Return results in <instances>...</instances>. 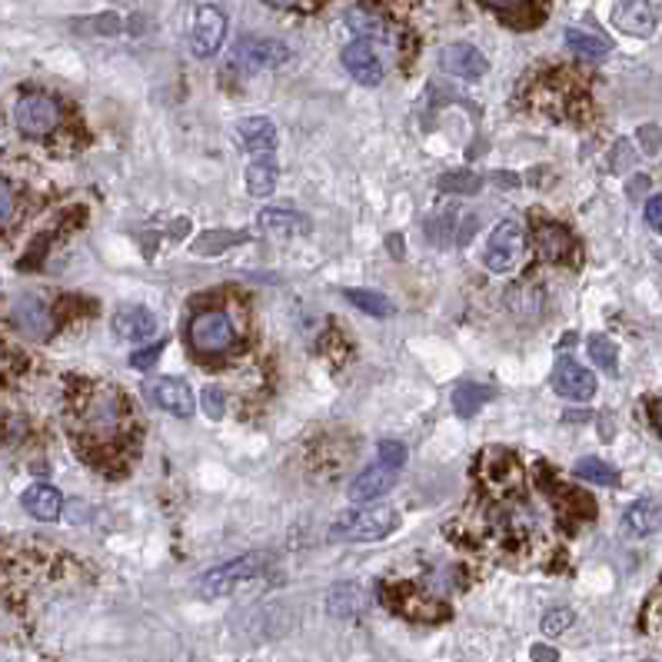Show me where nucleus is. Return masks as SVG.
I'll return each instance as SVG.
<instances>
[{
    "label": "nucleus",
    "instance_id": "nucleus-42",
    "mask_svg": "<svg viewBox=\"0 0 662 662\" xmlns=\"http://www.w3.org/2000/svg\"><path fill=\"white\" fill-rule=\"evenodd\" d=\"M267 3H270V7H280V10H283V7H300L303 0H267Z\"/></svg>",
    "mask_w": 662,
    "mask_h": 662
},
{
    "label": "nucleus",
    "instance_id": "nucleus-18",
    "mask_svg": "<svg viewBox=\"0 0 662 662\" xmlns=\"http://www.w3.org/2000/svg\"><path fill=\"white\" fill-rule=\"evenodd\" d=\"M20 500H23V510L33 520H40V523H53L60 516V510H63V496L53 487H47V483H33Z\"/></svg>",
    "mask_w": 662,
    "mask_h": 662
},
{
    "label": "nucleus",
    "instance_id": "nucleus-21",
    "mask_svg": "<svg viewBox=\"0 0 662 662\" xmlns=\"http://www.w3.org/2000/svg\"><path fill=\"white\" fill-rule=\"evenodd\" d=\"M347 23H350V27L360 33V40H367V43H387V47H393V30H390V23H387L383 17L367 13V10H350Z\"/></svg>",
    "mask_w": 662,
    "mask_h": 662
},
{
    "label": "nucleus",
    "instance_id": "nucleus-6",
    "mask_svg": "<svg viewBox=\"0 0 662 662\" xmlns=\"http://www.w3.org/2000/svg\"><path fill=\"white\" fill-rule=\"evenodd\" d=\"M227 40V17L220 7L213 3H203L197 7L193 13V23H190V47L197 57H213Z\"/></svg>",
    "mask_w": 662,
    "mask_h": 662
},
{
    "label": "nucleus",
    "instance_id": "nucleus-12",
    "mask_svg": "<svg viewBox=\"0 0 662 662\" xmlns=\"http://www.w3.org/2000/svg\"><path fill=\"white\" fill-rule=\"evenodd\" d=\"M440 67L453 77H467V80H480L490 70V60L473 47V43H450L440 50Z\"/></svg>",
    "mask_w": 662,
    "mask_h": 662
},
{
    "label": "nucleus",
    "instance_id": "nucleus-40",
    "mask_svg": "<svg viewBox=\"0 0 662 662\" xmlns=\"http://www.w3.org/2000/svg\"><path fill=\"white\" fill-rule=\"evenodd\" d=\"M473 230H477V217H470V220L463 223V233H460V243H463V247L473 240Z\"/></svg>",
    "mask_w": 662,
    "mask_h": 662
},
{
    "label": "nucleus",
    "instance_id": "nucleus-39",
    "mask_svg": "<svg viewBox=\"0 0 662 662\" xmlns=\"http://www.w3.org/2000/svg\"><path fill=\"white\" fill-rule=\"evenodd\" d=\"M533 660L536 662H556L560 653L556 650H546V646H533Z\"/></svg>",
    "mask_w": 662,
    "mask_h": 662
},
{
    "label": "nucleus",
    "instance_id": "nucleus-26",
    "mask_svg": "<svg viewBox=\"0 0 662 662\" xmlns=\"http://www.w3.org/2000/svg\"><path fill=\"white\" fill-rule=\"evenodd\" d=\"M576 477L580 480H586V483H596V487H616L620 483V473L610 467V463H603V460H596V457H583V460H576Z\"/></svg>",
    "mask_w": 662,
    "mask_h": 662
},
{
    "label": "nucleus",
    "instance_id": "nucleus-41",
    "mask_svg": "<svg viewBox=\"0 0 662 662\" xmlns=\"http://www.w3.org/2000/svg\"><path fill=\"white\" fill-rule=\"evenodd\" d=\"M653 423H656V430H660L662 437V397L656 400V407H653Z\"/></svg>",
    "mask_w": 662,
    "mask_h": 662
},
{
    "label": "nucleus",
    "instance_id": "nucleus-36",
    "mask_svg": "<svg viewBox=\"0 0 662 662\" xmlns=\"http://www.w3.org/2000/svg\"><path fill=\"white\" fill-rule=\"evenodd\" d=\"M483 3L500 10V13H506V17H520L530 7V0H483Z\"/></svg>",
    "mask_w": 662,
    "mask_h": 662
},
{
    "label": "nucleus",
    "instance_id": "nucleus-30",
    "mask_svg": "<svg viewBox=\"0 0 662 662\" xmlns=\"http://www.w3.org/2000/svg\"><path fill=\"white\" fill-rule=\"evenodd\" d=\"M407 457H410V453H407L403 443H397V440H383V443H380V463H383L387 470H393V473L403 470V467H407Z\"/></svg>",
    "mask_w": 662,
    "mask_h": 662
},
{
    "label": "nucleus",
    "instance_id": "nucleus-20",
    "mask_svg": "<svg viewBox=\"0 0 662 662\" xmlns=\"http://www.w3.org/2000/svg\"><path fill=\"white\" fill-rule=\"evenodd\" d=\"M660 503L656 500H636L626 513H623V530L626 536H650L660 526Z\"/></svg>",
    "mask_w": 662,
    "mask_h": 662
},
{
    "label": "nucleus",
    "instance_id": "nucleus-4",
    "mask_svg": "<svg viewBox=\"0 0 662 662\" xmlns=\"http://www.w3.org/2000/svg\"><path fill=\"white\" fill-rule=\"evenodd\" d=\"M13 123L27 137H47L60 123V107L47 93H27L13 107Z\"/></svg>",
    "mask_w": 662,
    "mask_h": 662
},
{
    "label": "nucleus",
    "instance_id": "nucleus-9",
    "mask_svg": "<svg viewBox=\"0 0 662 662\" xmlns=\"http://www.w3.org/2000/svg\"><path fill=\"white\" fill-rule=\"evenodd\" d=\"M13 323H17V330H20L23 337H30V340H47V337H53V330H57L53 313H50L47 303L37 300V297H20V300L13 303Z\"/></svg>",
    "mask_w": 662,
    "mask_h": 662
},
{
    "label": "nucleus",
    "instance_id": "nucleus-38",
    "mask_svg": "<svg viewBox=\"0 0 662 662\" xmlns=\"http://www.w3.org/2000/svg\"><path fill=\"white\" fill-rule=\"evenodd\" d=\"M160 353H163V347L157 343L153 350H143V353H133V357H130V363H133L137 370H150V367H153V363L160 360Z\"/></svg>",
    "mask_w": 662,
    "mask_h": 662
},
{
    "label": "nucleus",
    "instance_id": "nucleus-16",
    "mask_svg": "<svg viewBox=\"0 0 662 662\" xmlns=\"http://www.w3.org/2000/svg\"><path fill=\"white\" fill-rule=\"evenodd\" d=\"M536 250L543 260H570L576 253V237L563 223H543L536 230Z\"/></svg>",
    "mask_w": 662,
    "mask_h": 662
},
{
    "label": "nucleus",
    "instance_id": "nucleus-27",
    "mask_svg": "<svg viewBox=\"0 0 662 662\" xmlns=\"http://www.w3.org/2000/svg\"><path fill=\"white\" fill-rule=\"evenodd\" d=\"M347 300L353 307H360L363 313H370V317H390L393 313V303L383 293H377V290H347Z\"/></svg>",
    "mask_w": 662,
    "mask_h": 662
},
{
    "label": "nucleus",
    "instance_id": "nucleus-7",
    "mask_svg": "<svg viewBox=\"0 0 662 662\" xmlns=\"http://www.w3.org/2000/svg\"><path fill=\"white\" fill-rule=\"evenodd\" d=\"M287 60H290V47L280 43V40H270V37H243L233 47V63L250 70V73L253 70H273Z\"/></svg>",
    "mask_w": 662,
    "mask_h": 662
},
{
    "label": "nucleus",
    "instance_id": "nucleus-8",
    "mask_svg": "<svg viewBox=\"0 0 662 662\" xmlns=\"http://www.w3.org/2000/svg\"><path fill=\"white\" fill-rule=\"evenodd\" d=\"M143 397L153 407H160V410H167L173 417H193V410H197L190 387L183 380H173V377H153V380H147L143 383Z\"/></svg>",
    "mask_w": 662,
    "mask_h": 662
},
{
    "label": "nucleus",
    "instance_id": "nucleus-15",
    "mask_svg": "<svg viewBox=\"0 0 662 662\" xmlns=\"http://www.w3.org/2000/svg\"><path fill=\"white\" fill-rule=\"evenodd\" d=\"M393 483H397V473L387 470L383 463H377V467L363 470V473L350 483V500H353V503H373V500L387 496Z\"/></svg>",
    "mask_w": 662,
    "mask_h": 662
},
{
    "label": "nucleus",
    "instance_id": "nucleus-33",
    "mask_svg": "<svg viewBox=\"0 0 662 662\" xmlns=\"http://www.w3.org/2000/svg\"><path fill=\"white\" fill-rule=\"evenodd\" d=\"M643 626H646V633H650L653 640H660L662 643V586H660V593L650 600V606H646Z\"/></svg>",
    "mask_w": 662,
    "mask_h": 662
},
{
    "label": "nucleus",
    "instance_id": "nucleus-35",
    "mask_svg": "<svg viewBox=\"0 0 662 662\" xmlns=\"http://www.w3.org/2000/svg\"><path fill=\"white\" fill-rule=\"evenodd\" d=\"M13 203H17L13 200V187L0 177V227L13 217Z\"/></svg>",
    "mask_w": 662,
    "mask_h": 662
},
{
    "label": "nucleus",
    "instance_id": "nucleus-17",
    "mask_svg": "<svg viewBox=\"0 0 662 662\" xmlns=\"http://www.w3.org/2000/svg\"><path fill=\"white\" fill-rule=\"evenodd\" d=\"M113 333L120 340H130V343H147L150 337H157V317L150 310H123L113 317Z\"/></svg>",
    "mask_w": 662,
    "mask_h": 662
},
{
    "label": "nucleus",
    "instance_id": "nucleus-37",
    "mask_svg": "<svg viewBox=\"0 0 662 662\" xmlns=\"http://www.w3.org/2000/svg\"><path fill=\"white\" fill-rule=\"evenodd\" d=\"M646 223H650L656 233H662V193L646 200Z\"/></svg>",
    "mask_w": 662,
    "mask_h": 662
},
{
    "label": "nucleus",
    "instance_id": "nucleus-34",
    "mask_svg": "<svg viewBox=\"0 0 662 662\" xmlns=\"http://www.w3.org/2000/svg\"><path fill=\"white\" fill-rule=\"evenodd\" d=\"M203 413H207L210 420H220V417L227 413V397H223L220 387H207V390H203Z\"/></svg>",
    "mask_w": 662,
    "mask_h": 662
},
{
    "label": "nucleus",
    "instance_id": "nucleus-5",
    "mask_svg": "<svg viewBox=\"0 0 662 662\" xmlns=\"http://www.w3.org/2000/svg\"><path fill=\"white\" fill-rule=\"evenodd\" d=\"M190 343L203 357L227 353L233 347V323H230V317L220 313V310H210V313L193 317V323H190Z\"/></svg>",
    "mask_w": 662,
    "mask_h": 662
},
{
    "label": "nucleus",
    "instance_id": "nucleus-25",
    "mask_svg": "<svg viewBox=\"0 0 662 662\" xmlns=\"http://www.w3.org/2000/svg\"><path fill=\"white\" fill-rule=\"evenodd\" d=\"M247 190L250 197H270L277 190V163L257 160L247 167Z\"/></svg>",
    "mask_w": 662,
    "mask_h": 662
},
{
    "label": "nucleus",
    "instance_id": "nucleus-11",
    "mask_svg": "<svg viewBox=\"0 0 662 662\" xmlns=\"http://www.w3.org/2000/svg\"><path fill=\"white\" fill-rule=\"evenodd\" d=\"M343 67L350 70V77L363 87H377L383 83V63L373 50V43L367 40H353L350 47H343Z\"/></svg>",
    "mask_w": 662,
    "mask_h": 662
},
{
    "label": "nucleus",
    "instance_id": "nucleus-31",
    "mask_svg": "<svg viewBox=\"0 0 662 662\" xmlns=\"http://www.w3.org/2000/svg\"><path fill=\"white\" fill-rule=\"evenodd\" d=\"M357 610V590L353 586H340L330 593V613L337 616H350Z\"/></svg>",
    "mask_w": 662,
    "mask_h": 662
},
{
    "label": "nucleus",
    "instance_id": "nucleus-3",
    "mask_svg": "<svg viewBox=\"0 0 662 662\" xmlns=\"http://www.w3.org/2000/svg\"><path fill=\"white\" fill-rule=\"evenodd\" d=\"M263 556H257V553H250V556H240V560H233V563H223V566H217V570H210V573H203V580H200V593L207 596V600H220V596H230L233 590H240L243 583H250L260 570H263Z\"/></svg>",
    "mask_w": 662,
    "mask_h": 662
},
{
    "label": "nucleus",
    "instance_id": "nucleus-13",
    "mask_svg": "<svg viewBox=\"0 0 662 662\" xmlns=\"http://www.w3.org/2000/svg\"><path fill=\"white\" fill-rule=\"evenodd\" d=\"M613 23L623 30V33H633V37H650L656 30V10L650 0H620L616 10H613Z\"/></svg>",
    "mask_w": 662,
    "mask_h": 662
},
{
    "label": "nucleus",
    "instance_id": "nucleus-32",
    "mask_svg": "<svg viewBox=\"0 0 662 662\" xmlns=\"http://www.w3.org/2000/svg\"><path fill=\"white\" fill-rule=\"evenodd\" d=\"M573 610H553V613H546L543 616V633L546 636H560V633H566L570 626H573Z\"/></svg>",
    "mask_w": 662,
    "mask_h": 662
},
{
    "label": "nucleus",
    "instance_id": "nucleus-23",
    "mask_svg": "<svg viewBox=\"0 0 662 662\" xmlns=\"http://www.w3.org/2000/svg\"><path fill=\"white\" fill-rule=\"evenodd\" d=\"M566 43H570L573 53H580V57H586V60H600V57H606L610 47H613L606 37H600V33H593V30H583V27H570V30H566Z\"/></svg>",
    "mask_w": 662,
    "mask_h": 662
},
{
    "label": "nucleus",
    "instance_id": "nucleus-2",
    "mask_svg": "<svg viewBox=\"0 0 662 662\" xmlns=\"http://www.w3.org/2000/svg\"><path fill=\"white\" fill-rule=\"evenodd\" d=\"M523 250H526V230H523L520 220L510 217V220L496 223V230L490 233L483 263H487L493 273H510V270L523 260Z\"/></svg>",
    "mask_w": 662,
    "mask_h": 662
},
{
    "label": "nucleus",
    "instance_id": "nucleus-22",
    "mask_svg": "<svg viewBox=\"0 0 662 662\" xmlns=\"http://www.w3.org/2000/svg\"><path fill=\"white\" fill-rule=\"evenodd\" d=\"M490 400H493V390L483 387V383H460L453 390V410H457V417H477Z\"/></svg>",
    "mask_w": 662,
    "mask_h": 662
},
{
    "label": "nucleus",
    "instance_id": "nucleus-29",
    "mask_svg": "<svg viewBox=\"0 0 662 662\" xmlns=\"http://www.w3.org/2000/svg\"><path fill=\"white\" fill-rule=\"evenodd\" d=\"M586 350H590V360H593V363H600L603 370L616 373V360H620V353H616V343H613L610 337H590Z\"/></svg>",
    "mask_w": 662,
    "mask_h": 662
},
{
    "label": "nucleus",
    "instance_id": "nucleus-28",
    "mask_svg": "<svg viewBox=\"0 0 662 662\" xmlns=\"http://www.w3.org/2000/svg\"><path fill=\"white\" fill-rule=\"evenodd\" d=\"M437 187H440L443 193H477V190L483 187V177H477V173H470V170H457V173L440 177Z\"/></svg>",
    "mask_w": 662,
    "mask_h": 662
},
{
    "label": "nucleus",
    "instance_id": "nucleus-1",
    "mask_svg": "<svg viewBox=\"0 0 662 662\" xmlns=\"http://www.w3.org/2000/svg\"><path fill=\"white\" fill-rule=\"evenodd\" d=\"M400 526V513L390 506H360V510H347L333 520L330 536L343 540V543H377L387 540L393 530Z\"/></svg>",
    "mask_w": 662,
    "mask_h": 662
},
{
    "label": "nucleus",
    "instance_id": "nucleus-14",
    "mask_svg": "<svg viewBox=\"0 0 662 662\" xmlns=\"http://www.w3.org/2000/svg\"><path fill=\"white\" fill-rule=\"evenodd\" d=\"M237 140L250 153H273L277 150V123L270 117H243V120H237Z\"/></svg>",
    "mask_w": 662,
    "mask_h": 662
},
{
    "label": "nucleus",
    "instance_id": "nucleus-19",
    "mask_svg": "<svg viewBox=\"0 0 662 662\" xmlns=\"http://www.w3.org/2000/svg\"><path fill=\"white\" fill-rule=\"evenodd\" d=\"M257 227L263 233H273V237H300V233H310V220L303 213H293V210H260L257 217Z\"/></svg>",
    "mask_w": 662,
    "mask_h": 662
},
{
    "label": "nucleus",
    "instance_id": "nucleus-24",
    "mask_svg": "<svg viewBox=\"0 0 662 662\" xmlns=\"http://www.w3.org/2000/svg\"><path fill=\"white\" fill-rule=\"evenodd\" d=\"M250 233H237V230H207L203 237L193 240V253L200 257H217L220 250L233 247V243H247Z\"/></svg>",
    "mask_w": 662,
    "mask_h": 662
},
{
    "label": "nucleus",
    "instance_id": "nucleus-10",
    "mask_svg": "<svg viewBox=\"0 0 662 662\" xmlns=\"http://www.w3.org/2000/svg\"><path fill=\"white\" fill-rule=\"evenodd\" d=\"M553 390H556L560 397H566V400L586 403V400H593V393H596V377H593L586 367L573 363V360H560L556 370H553Z\"/></svg>",
    "mask_w": 662,
    "mask_h": 662
}]
</instances>
